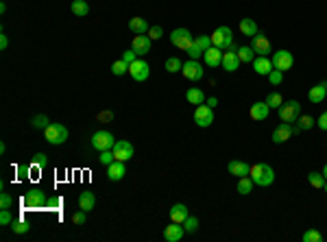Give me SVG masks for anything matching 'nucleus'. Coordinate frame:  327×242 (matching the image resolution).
Listing matches in <instances>:
<instances>
[{
	"mask_svg": "<svg viewBox=\"0 0 327 242\" xmlns=\"http://www.w3.org/2000/svg\"><path fill=\"white\" fill-rule=\"evenodd\" d=\"M113 144H116V137H113V133L107 131V129H100V131H96L94 136H92V149L98 151V153L111 151Z\"/></svg>",
	"mask_w": 327,
	"mask_h": 242,
	"instance_id": "nucleus-2",
	"label": "nucleus"
},
{
	"mask_svg": "<svg viewBox=\"0 0 327 242\" xmlns=\"http://www.w3.org/2000/svg\"><path fill=\"white\" fill-rule=\"evenodd\" d=\"M151 42L153 40L148 35H135L133 37V46H131V48H133L138 55H148L151 53Z\"/></svg>",
	"mask_w": 327,
	"mask_h": 242,
	"instance_id": "nucleus-22",
	"label": "nucleus"
},
{
	"mask_svg": "<svg viewBox=\"0 0 327 242\" xmlns=\"http://www.w3.org/2000/svg\"><path fill=\"white\" fill-rule=\"evenodd\" d=\"M316 127L321 129V131H327V111H323L321 118L316 120Z\"/></svg>",
	"mask_w": 327,
	"mask_h": 242,
	"instance_id": "nucleus-51",
	"label": "nucleus"
},
{
	"mask_svg": "<svg viewBox=\"0 0 327 242\" xmlns=\"http://www.w3.org/2000/svg\"><path fill=\"white\" fill-rule=\"evenodd\" d=\"M187 207L183 205V203H174L172 207H170V220H172V223H181L183 225V220L187 218Z\"/></svg>",
	"mask_w": 327,
	"mask_h": 242,
	"instance_id": "nucleus-24",
	"label": "nucleus"
},
{
	"mask_svg": "<svg viewBox=\"0 0 327 242\" xmlns=\"http://www.w3.org/2000/svg\"><path fill=\"white\" fill-rule=\"evenodd\" d=\"M268 81L273 85H279L283 81V72L281 70H275V68H273V70H270V75H268Z\"/></svg>",
	"mask_w": 327,
	"mask_h": 242,
	"instance_id": "nucleus-43",
	"label": "nucleus"
},
{
	"mask_svg": "<svg viewBox=\"0 0 327 242\" xmlns=\"http://www.w3.org/2000/svg\"><path fill=\"white\" fill-rule=\"evenodd\" d=\"M194 122H196V127H201V129H205V127H209V124L214 122V109L209 105H196V111H194Z\"/></svg>",
	"mask_w": 327,
	"mask_h": 242,
	"instance_id": "nucleus-11",
	"label": "nucleus"
},
{
	"mask_svg": "<svg viewBox=\"0 0 327 242\" xmlns=\"http://www.w3.org/2000/svg\"><path fill=\"white\" fill-rule=\"evenodd\" d=\"M183 233H186L183 225L181 223H172V220H170V225L164 229V240L166 242H179L183 238Z\"/></svg>",
	"mask_w": 327,
	"mask_h": 242,
	"instance_id": "nucleus-16",
	"label": "nucleus"
},
{
	"mask_svg": "<svg viewBox=\"0 0 327 242\" xmlns=\"http://www.w3.org/2000/svg\"><path fill=\"white\" fill-rule=\"evenodd\" d=\"M273 68H275L273 66V59H268V57H262V55H257V57L253 59V70H255L257 75H262V76H268Z\"/></svg>",
	"mask_w": 327,
	"mask_h": 242,
	"instance_id": "nucleus-18",
	"label": "nucleus"
},
{
	"mask_svg": "<svg viewBox=\"0 0 327 242\" xmlns=\"http://www.w3.org/2000/svg\"><path fill=\"white\" fill-rule=\"evenodd\" d=\"M194 46H199V48H201V53H203L205 55V50H209V48H212V37H209V35H199V37H194Z\"/></svg>",
	"mask_w": 327,
	"mask_h": 242,
	"instance_id": "nucleus-35",
	"label": "nucleus"
},
{
	"mask_svg": "<svg viewBox=\"0 0 327 242\" xmlns=\"http://www.w3.org/2000/svg\"><path fill=\"white\" fill-rule=\"evenodd\" d=\"M98 162L103 164V166H109L111 162H116V155H113V151H103L98 157Z\"/></svg>",
	"mask_w": 327,
	"mask_h": 242,
	"instance_id": "nucleus-42",
	"label": "nucleus"
},
{
	"mask_svg": "<svg viewBox=\"0 0 327 242\" xmlns=\"http://www.w3.org/2000/svg\"><path fill=\"white\" fill-rule=\"evenodd\" d=\"M303 242H323V236L316 229H308V231L303 233Z\"/></svg>",
	"mask_w": 327,
	"mask_h": 242,
	"instance_id": "nucleus-41",
	"label": "nucleus"
},
{
	"mask_svg": "<svg viewBox=\"0 0 327 242\" xmlns=\"http://www.w3.org/2000/svg\"><path fill=\"white\" fill-rule=\"evenodd\" d=\"M111 72H113V75H116V76H122V75H126V72H129V63H126L125 61V59H118V61H113L111 63Z\"/></svg>",
	"mask_w": 327,
	"mask_h": 242,
	"instance_id": "nucleus-33",
	"label": "nucleus"
},
{
	"mask_svg": "<svg viewBox=\"0 0 327 242\" xmlns=\"http://www.w3.org/2000/svg\"><path fill=\"white\" fill-rule=\"evenodd\" d=\"M85 214H87V212H83V210L77 212V214L72 216V223H74V225H85V218H87Z\"/></svg>",
	"mask_w": 327,
	"mask_h": 242,
	"instance_id": "nucleus-50",
	"label": "nucleus"
},
{
	"mask_svg": "<svg viewBox=\"0 0 327 242\" xmlns=\"http://www.w3.org/2000/svg\"><path fill=\"white\" fill-rule=\"evenodd\" d=\"M238 57H240V63H253V59H255L257 55H255V50H253L251 46H240Z\"/></svg>",
	"mask_w": 327,
	"mask_h": 242,
	"instance_id": "nucleus-29",
	"label": "nucleus"
},
{
	"mask_svg": "<svg viewBox=\"0 0 327 242\" xmlns=\"http://www.w3.org/2000/svg\"><path fill=\"white\" fill-rule=\"evenodd\" d=\"M266 105H268L270 109H279V107L283 105V98H281V94H277V92H270L268 96H266Z\"/></svg>",
	"mask_w": 327,
	"mask_h": 242,
	"instance_id": "nucleus-34",
	"label": "nucleus"
},
{
	"mask_svg": "<svg viewBox=\"0 0 327 242\" xmlns=\"http://www.w3.org/2000/svg\"><path fill=\"white\" fill-rule=\"evenodd\" d=\"M170 42H172L177 48L187 50L192 44H194V37H192V33L187 31V29H174V31L170 33Z\"/></svg>",
	"mask_w": 327,
	"mask_h": 242,
	"instance_id": "nucleus-8",
	"label": "nucleus"
},
{
	"mask_svg": "<svg viewBox=\"0 0 327 242\" xmlns=\"http://www.w3.org/2000/svg\"><path fill=\"white\" fill-rule=\"evenodd\" d=\"M186 98H187L190 105H203L205 103V92L201 88H190L186 92Z\"/></svg>",
	"mask_w": 327,
	"mask_h": 242,
	"instance_id": "nucleus-26",
	"label": "nucleus"
},
{
	"mask_svg": "<svg viewBox=\"0 0 327 242\" xmlns=\"http://www.w3.org/2000/svg\"><path fill=\"white\" fill-rule=\"evenodd\" d=\"M129 75L133 81H146L148 76H151V66H148V61H144V59H138V61H133L129 66Z\"/></svg>",
	"mask_w": 327,
	"mask_h": 242,
	"instance_id": "nucleus-12",
	"label": "nucleus"
},
{
	"mask_svg": "<svg viewBox=\"0 0 327 242\" xmlns=\"http://www.w3.org/2000/svg\"><path fill=\"white\" fill-rule=\"evenodd\" d=\"M11 229H13V233L22 236V233H26V231L31 229V225L26 223V220H13V223H11Z\"/></svg>",
	"mask_w": 327,
	"mask_h": 242,
	"instance_id": "nucleus-38",
	"label": "nucleus"
},
{
	"mask_svg": "<svg viewBox=\"0 0 327 242\" xmlns=\"http://www.w3.org/2000/svg\"><path fill=\"white\" fill-rule=\"evenodd\" d=\"M125 175H126V166H125V162H120V159H116V162H111L107 166V179L109 181H120V179H125Z\"/></svg>",
	"mask_w": 327,
	"mask_h": 242,
	"instance_id": "nucleus-17",
	"label": "nucleus"
},
{
	"mask_svg": "<svg viewBox=\"0 0 327 242\" xmlns=\"http://www.w3.org/2000/svg\"><path fill=\"white\" fill-rule=\"evenodd\" d=\"M7 46H9V37L4 33H0V50H7Z\"/></svg>",
	"mask_w": 327,
	"mask_h": 242,
	"instance_id": "nucleus-52",
	"label": "nucleus"
},
{
	"mask_svg": "<svg viewBox=\"0 0 327 242\" xmlns=\"http://www.w3.org/2000/svg\"><path fill=\"white\" fill-rule=\"evenodd\" d=\"M296 127L301 129V131H308V129H312L314 124H316V120L312 118V116H299V120H296Z\"/></svg>",
	"mask_w": 327,
	"mask_h": 242,
	"instance_id": "nucleus-37",
	"label": "nucleus"
},
{
	"mask_svg": "<svg viewBox=\"0 0 327 242\" xmlns=\"http://www.w3.org/2000/svg\"><path fill=\"white\" fill-rule=\"evenodd\" d=\"M240 33H242V35H247V37H253V35H257V24L253 22L251 18H242L240 20Z\"/></svg>",
	"mask_w": 327,
	"mask_h": 242,
	"instance_id": "nucleus-28",
	"label": "nucleus"
},
{
	"mask_svg": "<svg viewBox=\"0 0 327 242\" xmlns=\"http://www.w3.org/2000/svg\"><path fill=\"white\" fill-rule=\"evenodd\" d=\"M323 190H325V192H327V179H325V185H323Z\"/></svg>",
	"mask_w": 327,
	"mask_h": 242,
	"instance_id": "nucleus-56",
	"label": "nucleus"
},
{
	"mask_svg": "<svg viewBox=\"0 0 327 242\" xmlns=\"http://www.w3.org/2000/svg\"><path fill=\"white\" fill-rule=\"evenodd\" d=\"M122 59H125V61L131 66L133 61H138V53H135L133 48H129V50H125V53H122Z\"/></svg>",
	"mask_w": 327,
	"mask_h": 242,
	"instance_id": "nucleus-46",
	"label": "nucleus"
},
{
	"mask_svg": "<svg viewBox=\"0 0 327 242\" xmlns=\"http://www.w3.org/2000/svg\"><path fill=\"white\" fill-rule=\"evenodd\" d=\"M222 68L227 72H235L240 68V57H238V48L234 44L227 48V53H222Z\"/></svg>",
	"mask_w": 327,
	"mask_h": 242,
	"instance_id": "nucleus-15",
	"label": "nucleus"
},
{
	"mask_svg": "<svg viewBox=\"0 0 327 242\" xmlns=\"http://www.w3.org/2000/svg\"><path fill=\"white\" fill-rule=\"evenodd\" d=\"M44 133H46V142L48 144H52V146H59V144H63L65 140H68V129L63 127V124H59V122H50L46 129H44Z\"/></svg>",
	"mask_w": 327,
	"mask_h": 242,
	"instance_id": "nucleus-3",
	"label": "nucleus"
},
{
	"mask_svg": "<svg viewBox=\"0 0 327 242\" xmlns=\"http://www.w3.org/2000/svg\"><path fill=\"white\" fill-rule=\"evenodd\" d=\"M129 29L135 33V35H144V33H148V22L144 18H131L129 20Z\"/></svg>",
	"mask_w": 327,
	"mask_h": 242,
	"instance_id": "nucleus-27",
	"label": "nucleus"
},
{
	"mask_svg": "<svg viewBox=\"0 0 327 242\" xmlns=\"http://www.w3.org/2000/svg\"><path fill=\"white\" fill-rule=\"evenodd\" d=\"M59 203H61L59 198L52 197V198H48V201H46V205H48V207H59Z\"/></svg>",
	"mask_w": 327,
	"mask_h": 242,
	"instance_id": "nucleus-53",
	"label": "nucleus"
},
{
	"mask_svg": "<svg viewBox=\"0 0 327 242\" xmlns=\"http://www.w3.org/2000/svg\"><path fill=\"white\" fill-rule=\"evenodd\" d=\"M251 48L255 50V55H262V57H268V55L273 53V46H270L268 37L262 35V33L251 37Z\"/></svg>",
	"mask_w": 327,
	"mask_h": 242,
	"instance_id": "nucleus-14",
	"label": "nucleus"
},
{
	"mask_svg": "<svg viewBox=\"0 0 327 242\" xmlns=\"http://www.w3.org/2000/svg\"><path fill=\"white\" fill-rule=\"evenodd\" d=\"M277 114H279V118H281V122H296L299 120V116H301V103L299 101H288V103H283L281 107L277 109Z\"/></svg>",
	"mask_w": 327,
	"mask_h": 242,
	"instance_id": "nucleus-4",
	"label": "nucleus"
},
{
	"mask_svg": "<svg viewBox=\"0 0 327 242\" xmlns=\"http://www.w3.org/2000/svg\"><path fill=\"white\" fill-rule=\"evenodd\" d=\"M209 37H212V44L216 46V48H220V50L229 48V46L234 44V33H231L229 27H218Z\"/></svg>",
	"mask_w": 327,
	"mask_h": 242,
	"instance_id": "nucleus-6",
	"label": "nucleus"
},
{
	"mask_svg": "<svg viewBox=\"0 0 327 242\" xmlns=\"http://www.w3.org/2000/svg\"><path fill=\"white\" fill-rule=\"evenodd\" d=\"M308 98H310V103H314V105L323 103L327 98V83H316L314 88H310Z\"/></svg>",
	"mask_w": 327,
	"mask_h": 242,
	"instance_id": "nucleus-21",
	"label": "nucleus"
},
{
	"mask_svg": "<svg viewBox=\"0 0 327 242\" xmlns=\"http://www.w3.org/2000/svg\"><path fill=\"white\" fill-rule=\"evenodd\" d=\"M183 229H186L187 233H194L196 229H199V218H196V216H187V218L183 220Z\"/></svg>",
	"mask_w": 327,
	"mask_h": 242,
	"instance_id": "nucleus-39",
	"label": "nucleus"
},
{
	"mask_svg": "<svg viewBox=\"0 0 327 242\" xmlns=\"http://www.w3.org/2000/svg\"><path fill=\"white\" fill-rule=\"evenodd\" d=\"M46 192L39 188H33L29 190V192H24V197H22V205H24V210H35V207H42L46 205Z\"/></svg>",
	"mask_w": 327,
	"mask_h": 242,
	"instance_id": "nucleus-5",
	"label": "nucleus"
},
{
	"mask_svg": "<svg viewBox=\"0 0 327 242\" xmlns=\"http://www.w3.org/2000/svg\"><path fill=\"white\" fill-rule=\"evenodd\" d=\"M301 129L299 127H295V124H290V122H281V124H277L275 127V131H273V142L275 144H283V142H288L295 133H299Z\"/></svg>",
	"mask_w": 327,
	"mask_h": 242,
	"instance_id": "nucleus-7",
	"label": "nucleus"
},
{
	"mask_svg": "<svg viewBox=\"0 0 327 242\" xmlns=\"http://www.w3.org/2000/svg\"><path fill=\"white\" fill-rule=\"evenodd\" d=\"M31 124H33V129H46L48 124H50V120H48V116L39 114V116H35V118L31 120Z\"/></svg>",
	"mask_w": 327,
	"mask_h": 242,
	"instance_id": "nucleus-40",
	"label": "nucleus"
},
{
	"mask_svg": "<svg viewBox=\"0 0 327 242\" xmlns=\"http://www.w3.org/2000/svg\"><path fill=\"white\" fill-rule=\"evenodd\" d=\"M181 75L186 76L187 81H201L205 76V68L201 66L196 59H190V61H186L183 63V68H181Z\"/></svg>",
	"mask_w": 327,
	"mask_h": 242,
	"instance_id": "nucleus-9",
	"label": "nucleus"
},
{
	"mask_svg": "<svg viewBox=\"0 0 327 242\" xmlns=\"http://www.w3.org/2000/svg\"><path fill=\"white\" fill-rule=\"evenodd\" d=\"M187 55H190V59H196V61H199V59L203 57V53H201V48H199V46H194V44H192L190 48H187Z\"/></svg>",
	"mask_w": 327,
	"mask_h": 242,
	"instance_id": "nucleus-49",
	"label": "nucleus"
},
{
	"mask_svg": "<svg viewBox=\"0 0 327 242\" xmlns=\"http://www.w3.org/2000/svg\"><path fill=\"white\" fill-rule=\"evenodd\" d=\"M268 111H270V107L266 105V101L264 103H253L251 109H249V116H251L253 120H257V122H260V120L268 118Z\"/></svg>",
	"mask_w": 327,
	"mask_h": 242,
	"instance_id": "nucleus-23",
	"label": "nucleus"
},
{
	"mask_svg": "<svg viewBox=\"0 0 327 242\" xmlns=\"http://www.w3.org/2000/svg\"><path fill=\"white\" fill-rule=\"evenodd\" d=\"M48 155L46 153H37V155H35V157H33V162H35V166H39V168H46V164H48Z\"/></svg>",
	"mask_w": 327,
	"mask_h": 242,
	"instance_id": "nucleus-48",
	"label": "nucleus"
},
{
	"mask_svg": "<svg viewBox=\"0 0 327 242\" xmlns=\"http://www.w3.org/2000/svg\"><path fill=\"white\" fill-rule=\"evenodd\" d=\"M161 35H164V29L157 27V24H155V27L148 29V37H151L153 42H155V40H161Z\"/></svg>",
	"mask_w": 327,
	"mask_h": 242,
	"instance_id": "nucleus-45",
	"label": "nucleus"
},
{
	"mask_svg": "<svg viewBox=\"0 0 327 242\" xmlns=\"http://www.w3.org/2000/svg\"><path fill=\"white\" fill-rule=\"evenodd\" d=\"M249 177L253 179V183L260 185V188H268V185L275 183V170L268 166V164H255V166H251V170H249Z\"/></svg>",
	"mask_w": 327,
	"mask_h": 242,
	"instance_id": "nucleus-1",
	"label": "nucleus"
},
{
	"mask_svg": "<svg viewBox=\"0 0 327 242\" xmlns=\"http://www.w3.org/2000/svg\"><path fill=\"white\" fill-rule=\"evenodd\" d=\"M292 63H295V57H292V53L290 50H275L273 53V66H275V70H281V72H286V70H290L292 68Z\"/></svg>",
	"mask_w": 327,
	"mask_h": 242,
	"instance_id": "nucleus-10",
	"label": "nucleus"
},
{
	"mask_svg": "<svg viewBox=\"0 0 327 242\" xmlns=\"http://www.w3.org/2000/svg\"><path fill=\"white\" fill-rule=\"evenodd\" d=\"M323 177H325V179H327V164H325V166H323Z\"/></svg>",
	"mask_w": 327,
	"mask_h": 242,
	"instance_id": "nucleus-55",
	"label": "nucleus"
},
{
	"mask_svg": "<svg viewBox=\"0 0 327 242\" xmlns=\"http://www.w3.org/2000/svg\"><path fill=\"white\" fill-rule=\"evenodd\" d=\"M253 185H255V183H253V179L249 175L247 177H240V179H238V192L242 194V197H247V194L253 192Z\"/></svg>",
	"mask_w": 327,
	"mask_h": 242,
	"instance_id": "nucleus-30",
	"label": "nucleus"
},
{
	"mask_svg": "<svg viewBox=\"0 0 327 242\" xmlns=\"http://www.w3.org/2000/svg\"><path fill=\"white\" fill-rule=\"evenodd\" d=\"M203 57H205V66H209V68L222 66V50L216 48V46H212L209 50H205Z\"/></svg>",
	"mask_w": 327,
	"mask_h": 242,
	"instance_id": "nucleus-20",
	"label": "nucleus"
},
{
	"mask_svg": "<svg viewBox=\"0 0 327 242\" xmlns=\"http://www.w3.org/2000/svg\"><path fill=\"white\" fill-rule=\"evenodd\" d=\"M164 66H166V70H168L170 75H177V72H181L183 63L179 61L177 57H168V59H166V63H164Z\"/></svg>",
	"mask_w": 327,
	"mask_h": 242,
	"instance_id": "nucleus-36",
	"label": "nucleus"
},
{
	"mask_svg": "<svg viewBox=\"0 0 327 242\" xmlns=\"http://www.w3.org/2000/svg\"><path fill=\"white\" fill-rule=\"evenodd\" d=\"M11 205H13V198L7 192L0 194V210H11Z\"/></svg>",
	"mask_w": 327,
	"mask_h": 242,
	"instance_id": "nucleus-44",
	"label": "nucleus"
},
{
	"mask_svg": "<svg viewBox=\"0 0 327 242\" xmlns=\"http://www.w3.org/2000/svg\"><path fill=\"white\" fill-rule=\"evenodd\" d=\"M227 170H229V175H234V177H247L249 175V170H251V166H249L247 162H240V159H231L229 164H227Z\"/></svg>",
	"mask_w": 327,
	"mask_h": 242,
	"instance_id": "nucleus-19",
	"label": "nucleus"
},
{
	"mask_svg": "<svg viewBox=\"0 0 327 242\" xmlns=\"http://www.w3.org/2000/svg\"><path fill=\"white\" fill-rule=\"evenodd\" d=\"M11 223H13L11 212H9V210H2V212H0V225H4V227H7V225H11Z\"/></svg>",
	"mask_w": 327,
	"mask_h": 242,
	"instance_id": "nucleus-47",
	"label": "nucleus"
},
{
	"mask_svg": "<svg viewBox=\"0 0 327 242\" xmlns=\"http://www.w3.org/2000/svg\"><path fill=\"white\" fill-rule=\"evenodd\" d=\"M94 205H96V194L94 192H81L78 194V207H81L83 212H92L94 210Z\"/></svg>",
	"mask_w": 327,
	"mask_h": 242,
	"instance_id": "nucleus-25",
	"label": "nucleus"
},
{
	"mask_svg": "<svg viewBox=\"0 0 327 242\" xmlns=\"http://www.w3.org/2000/svg\"><path fill=\"white\" fill-rule=\"evenodd\" d=\"M72 14L78 15V18H85L90 14V7H87L85 0H72Z\"/></svg>",
	"mask_w": 327,
	"mask_h": 242,
	"instance_id": "nucleus-31",
	"label": "nucleus"
},
{
	"mask_svg": "<svg viewBox=\"0 0 327 242\" xmlns=\"http://www.w3.org/2000/svg\"><path fill=\"white\" fill-rule=\"evenodd\" d=\"M207 105H209V107H212V109H214V107H216V105H218V98H216V96L207 98Z\"/></svg>",
	"mask_w": 327,
	"mask_h": 242,
	"instance_id": "nucleus-54",
	"label": "nucleus"
},
{
	"mask_svg": "<svg viewBox=\"0 0 327 242\" xmlns=\"http://www.w3.org/2000/svg\"><path fill=\"white\" fill-rule=\"evenodd\" d=\"M111 151H113V155H116V159H120V162H129L135 155V149L129 140H116Z\"/></svg>",
	"mask_w": 327,
	"mask_h": 242,
	"instance_id": "nucleus-13",
	"label": "nucleus"
},
{
	"mask_svg": "<svg viewBox=\"0 0 327 242\" xmlns=\"http://www.w3.org/2000/svg\"><path fill=\"white\" fill-rule=\"evenodd\" d=\"M308 181H310V185L316 188V190H323V185H325V177H323V172H310Z\"/></svg>",
	"mask_w": 327,
	"mask_h": 242,
	"instance_id": "nucleus-32",
	"label": "nucleus"
}]
</instances>
